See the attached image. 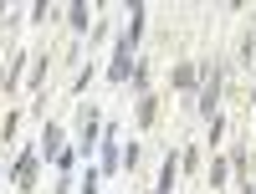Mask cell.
<instances>
[{
    "label": "cell",
    "instance_id": "cell-1",
    "mask_svg": "<svg viewBox=\"0 0 256 194\" xmlns=\"http://www.w3.org/2000/svg\"><path fill=\"white\" fill-rule=\"evenodd\" d=\"M10 179H16L20 189H31V179H36V154H26V159H20V164L10 169Z\"/></svg>",
    "mask_w": 256,
    "mask_h": 194
}]
</instances>
